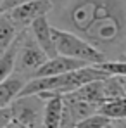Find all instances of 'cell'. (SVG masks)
<instances>
[{
  "instance_id": "cell-1",
  "label": "cell",
  "mask_w": 126,
  "mask_h": 128,
  "mask_svg": "<svg viewBox=\"0 0 126 128\" xmlns=\"http://www.w3.org/2000/svg\"><path fill=\"white\" fill-rule=\"evenodd\" d=\"M48 16H54V26L80 35L107 61L126 54L125 0H62Z\"/></svg>"
},
{
  "instance_id": "cell-2",
  "label": "cell",
  "mask_w": 126,
  "mask_h": 128,
  "mask_svg": "<svg viewBox=\"0 0 126 128\" xmlns=\"http://www.w3.org/2000/svg\"><path fill=\"white\" fill-rule=\"evenodd\" d=\"M52 33H54V40H55L59 56L80 59V61L90 64H102L107 61L105 54H102L99 48H95L92 43L81 38L80 35L62 30V28H57L54 24H52Z\"/></svg>"
},
{
  "instance_id": "cell-3",
  "label": "cell",
  "mask_w": 126,
  "mask_h": 128,
  "mask_svg": "<svg viewBox=\"0 0 126 128\" xmlns=\"http://www.w3.org/2000/svg\"><path fill=\"white\" fill-rule=\"evenodd\" d=\"M47 61H48V56L43 52V48L35 40L31 30L29 28L22 30L14 73H19V74H22V76H26V78L31 80Z\"/></svg>"
},
{
  "instance_id": "cell-4",
  "label": "cell",
  "mask_w": 126,
  "mask_h": 128,
  "mask_svg": "<svg viewBox=\"0 0 126 128\" xmlns=\"http://www.w3.org/2000/svg\"><path fill=\"white\" fill-rule=\"evenodd\" d=\"M45 99L40 94L17 97L12 104V116L16 121L29 128H43V114H45Z\"/></svg>"
},
{
  "instance_id": "cell-5",
  "label": "cell",
  "mask_w": 126,
  "mask_h": 128,
  "mask_svg": "<svg viewBox=\"0 0 126 128\" xmlns=\"http://www.w3.org/2000/svg\"><path fill=\"white\" fill-rule=\"evenodd\" d=\"M54 9V4L50 0H29L19 7L12 9L10 12H5L12 22L19 28V31L31 26V22L36 21L42 16H48Z\"/></svg>"
},
{
  "instance_id": "cell-6",
  "label": "cell",
  "mask_w": 126,
  "mask_h": 128,
  "mask_svg": "<svg viewBox=\"0 0 126 128\" xmlns=\"http://www.w3.org/2000/svg\"><path fill=\"white\" fill-rule=\"evenodd\" d=\"M85 66H90V62H85V61H80V59H73V57H66V56H55V57L48 59L43 64L33 78L67 74V73H73L76 69H81Z\"/></svg>"
},
{
  "instance_id": "cell-7",
  "label": "cell",
  "mask_w": 126,
  "mask_h": 128,
  "mask_svg": "<svg viewBox=\"0 0 126 128\" xmlns=\"http://www.w3.org/2000/svg\"><path fill=\"white\" fill-rule=\"evenodd\" d=\"M29 30L33 33L35 40L38 42V45L43 48V52L48 56V59L59 56L57 47H55V40H54V33H52V22H50L48 16H42L36 21H33Z\"/></svg>"
},
{
  "instance_id": "cell-8",
  "label": "cell",
  "mask_w": 126,
  "mask_h": 128,
  "mask_svg": "<svg viewBox=\"0 0 126 128\" xmlns=\"http://www.w3.org/2000/svg\"><path fill=\"white\" fill-rule=\"evenodd\" d=\"M45 102V114H43V128H61L64 112V97L43 92L40 94Z\"/></svg>"
},
{
  "instance_id": "cell-9",
  "label": "cell",
  "mask_w": 126,
  "mask_h": 128,
  "mask_svg": "<svg viewBox=\"0 0 126 128\" xmlns=\"http://www.w3.org/2000/svg\"><path fill=\"white\" fill-rule=\"evenodd\" d=\"M29 78L22 76L19 73H12L9 78H5L0 83V109L2 107L10 106L21 94V90L24 88V85L28 83Z\"/></svg>"
},
{
  "instance_id": "cell-10",
  "label": "cell",
  "mask_w": 126,
  "mask_h": 128,
  "mask_svg": "<svg viewBox=\"0 0 126 128\" xmlns=\"http://www.w3.org/2000/svg\"><path fill=\"white\" fill-rule=\"evenodd\" d=\"M19 33H21L19 28L12 22V19L7 14L0 16V50H2V54L14 43Z\"/></svg>"
},
{
  "instance_id": "cell-11",
  "label": "cell",
  "mask_w": 126,
  "mask_h": 128,
  "mask_svg": "<svg viewBox=\"0 0 126 128\" xmlns=\"http://www.w3.org/2000/svg\"><path fill=\"white\" fill-rule=\"evenodd\" d=\"M99 112L109 116L112 121L114 120H123V118H126V97H119V99L104 102L100 106V109H99Z\"/></svg>"
},
{
  "instance_id": "cell-12",
  "label": "cell",
  "mask_w": 126,
  "mask_h": 128,
  "mask_svg": "<svg viewBox=\"0 0 126 128\" xmlns=\"http://www.w3.org/2000/svg\"><path fill=\"white\" fill-rule=\"evenodd\" d=\"M111 123H112V120L109 116H105L102 112H95V114L81 120L76 125V128H107Z\"/></svg>"
},
{
  "instance_id": "cell-13",
  "label": "cell",
  "mask_w": 126,
  "mask_h": 128,
  "mask_svg": "<svg viewBox=\"0 0 126 128\" xmlns=\"http://www.w3.org/2000/svg\"><path fill=\"white\" fill-rule=\"evenodd\" d=\"M100 66L104 71H107L109 74H114V76H123L126 78V54L121 59H112V61H105L102 64H97Z\"/></svg>"
},
{
  "instance_id": "cell-14",
  "label": "cell",
  "mask_w": 126,
  "mask_h": 128,
  "mask_svg": "<svg viewBox=\"0 0 126 128\" xmlns=\"http://www.w3.org/2000/svg\"><path fill=\"white\" fill-rule=\"evenodd\" d=\"M12 120H14V116H12L10 106L2 107V109H0V128H7L12 123Z\"/></svg>"
},
{
  "instance_id": "cell-15",
  "label": "cell",
  "mask_w": 126,
  "mask_h": 128,
  "mask_svg": "<svg viewBox=\"0 0 126 128\" xmlns=\"http://www.w3.org/2000/svg\"><path fill=\"white\" fill-rule=\"evenodd\" d=\"M26 2H29V0H2L0 2V7H2V12L5 14V12H10L12 9L19 7V5L26 4Z\"/></svg>"
},
{
  "instance_id": "cell-16",
  "label": "cell",
  "mask_w": 126,
  "mask_h": 128,
  "mask_svg": "<svg viewBox=\"0 0 126 128\" xmlns=\"http://www.w3.org/2000/svg\"><path fill=\"white\" fill-rule=\"evenodd\" d=\"M112 125L116 128H126V118H123V120H114Z\"/></svg>"
},
{
  "instance_id": "cell-17",
  "label": "cell",
  "mask_w": 126,
  "mask_h": 128,
  "mask_svg": "<svg viewBox=\"0 0 126 128\" xmlns=\"http://www.w3.org/2000/svg\"><path fill=\"white\" fill-rule=\"evenodd\" d=\"M7 128H29V126H26V125H22V123H19V121L12 120V123H10V125H9Z\"/></svg>"
},
{
  "instance_id": "cell-18",
  "label": "cell",
  "mask_w": 126,
  "mask_h": 128,
  "mask_svg": "<svg viewBox=\"0 0 126 128\" xmlns=\"http://www.w3.org/2000/svg\"><path fill=\"white\" fill-rule=\"evenodd\" d=\"M50 2H52V4H54V5H57V4H61V2H62V0H50Z\"/></svg>"
},
{
  "instance_id": "cell-19",
  "label": "cell",
  "mask_w": 126,
  "mask_h": 128,
  "mask_svg": "<svg viewBox=\"0 0 126 128\" xmlns=\"http://www.w3.org/2000/svg\"><path fill=\"white\" fill-rule=\"evenodd\" d=\"M107 128H116V126H114V125H112V123H111V125H109V126H107Z\"/></svg>"
},
{
  "instance_id": "cell-20",
  "label": "cell",
  "mask_w": 126,
  "mask_h": 128,
  "mask_svg": "<svg viewBox=\"0 0 126 128\" xmlns=\"http://www.w3.org/2000/svg\"><path fill=\"white\" fill-rule=\"evenodd\" d=\"M2 14H3V12H2V7H0V16H2Z\"/></svg>"
},
{
  "instance_id": "cell-21",
  "label": "cell",
  "mask_w": 126,
  "mask_h": 128,
  "mask_svg": "<svg viewBox=\"0 0 126 128\" xmlns=\"http://www.w3.org/2000/svg\"><path fill=\"white\" fill-rule=\"evenodd\" d=\"M0 56H2V50H0Z\"/></svg>"
},
{
  "instance_id": "cell-22",
  "label": "cell",
  "mask_w": 126,
  "mask_h": 128,
  "mask_svg": "<svg viewBox=\"0 0 126 128\" xmlns=\"http://www.w3.org/2000/svg\"><path fill=\"white\" fill-rule=\"evenodd\" d=\"M0 2H2V0H0Z\"/></svg>"
}]
</instances>
